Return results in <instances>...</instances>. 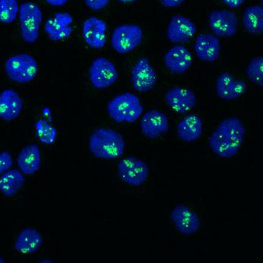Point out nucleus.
I'll use <instances>...</instances> for the list:
<instances>
[{"label":"nucleus","mask_w":263,"mask_h":263,"mask_svg":"<svg viewBox=\"0 0 263 263\" xmlns=\"http://www.w3.org/2000/svg\"><path fill=\"white\" fill-rule=\"evenodd\" d=\"M245 132V125L241 120L225 118L211 135L209 147L220 158H233L242 145Z\"/></svg>","instance_id":"nucleus-1"},{"label":"nucleus","mask_w":263,"mask_h":263,"mask_svg":"<svg viewBox=\"0 0 263 263\" xmlns=\"http://www.w3.org/2000/svg\"><path fill=\"white\" fill-rule=\"evenodd\" d=\"M89 149L96 158L115 160L122 157L126 148L124 138L118 132L108 128L95 129L89 139Z\"/></svg>","instance_id":"nucleus-2"},{"label":"nucleus","mask_w":263,"mask_h":263,"mask_svg":"<svg viewBox=\"0 0 263 263\" xmlns=\"http://www.w3.org/2000/svg\"><path fill=\"white\" fill-rule=\"evenodd\" d=\"M107 111L117 123H134L142 116L144 108L136 94L126 92L108 102Z\"/></svg>","instance_id":"nucleus-3"},{"label":"nucleus","mask_w":263,"mask_h":263,"mask_svg":"<svg viewBox=\"0 0 263 263\" xmlns=\"http://www.w3.org/2000/svg\"><path fill=\"white\" fill-rule=\"evenodd\" d=\"M38 63L28 53H20L8 58L5 63V71L11 81L26 84L35 79L38 74Z\"/></svg>","instance_id":"nucleus-4"},{"label":"nucleus","mask_w":263,"mask_h":263,"mask_svg":"<svg viewBox=\"0 0 263 263\" xmlns=\"http://www.w3.org/2000/svg\"><path fill=\"white\" fill-rule=\"evenodd\" d=\"M18 17L21 38L27 43L36 42L43 18L40 6L32 2L22 3L19 9Z\"/></svg>","instance_id":"nucleus-5"},{"label":"nucleus","mask_w":263,"mask_h":263,"mask_svg":"<svg viewBox=\"0 0 263 263\" xmlns=\"http://www.w3.org/2000/svg\"><path fill=\"white\" fill-rule=\"evenodd\" d=\"M143 39V31L139 26L124 24L118 26L112 32L111 45L117 53L126 54L136 49Z\"/></svg>","instance_id":"nucleus-6"},{"label":"nucleus","mask_w":263,"mask_h":263,"mask_svg":"<svg viewBox=\"0 0 263 263\" xmlns=\"http://www.w3.org/2000/svg\"><path fill=\"white\" fill-rule=\"evenodd\" d=\"M148 165L134 157L122 159L118 164V177L123 182L131 186H140L148 178Z\"/></svg>","instance_id":"nucleus-7"},{"label":"nucleus","mask_w":263,"mask_h":263,"mask_svg":"<svg viewBox=\"0 0 263 263\" xmlns=\"http://www.w3.org/2000/svg\"><path fill=\"white\" fill-rule=\"evenodd\" d=\"M119 74L115 65L101 57L92 61L89 69V79L95 88L107 89L118 81Z\"/></svg>","instance_id":"nucleus-8"},{"label":"nucleus","mask_w":263,"mask_h":263,"mask_svg":"<svg viewBox=\"0 0 263 263\" xmlns=\"http://www.w3.org/2000/svg\"><path fill=\"white\" fill-rule=\"evenodd\" d=\"M130 81L135 90L139 92L150 91L157 82V74L147 58L138 60L132 68Z\"/></svg>","instance_id":"nucleus-9"},{"label":"nucleus","mask_w":263,"mask_h":263,"mask_svg":"<svg viewBox=\"0 0 263 263\" xmlns=\"http://www.w3.org/2000/svg\"><path fill=\"white\" fill-rule=\"evenodd\" d=\"M209 25L216 36H234L238 30V16L227 9L214 10L209 14Z\"/></svg>","instance_id":"nucleus-10"},{"label":"nucleus","mask_w":263,"mask_h":263,"mask_svg":"<svg viewBox=\"0 0 263 263\" xmlns=\"http://www.w3.org/2000/svg\"><path fill=\"white\" fill-rule=\"evenodd\" d=\"M171 219L177 231L184 236L195 235L200 229L199 216L183 204H178L172 209Z\"/></svg>","instance_id":"nucleus-11"},{"label":"nucleus","mask_w":263,"mask_h":263,"mask_svg":"<svg viewBox=\"0 0 263 263\" xmlns=\"http://www.w3.org/2000/svg\"><path fill=\"white\" fill-rule=\"evenodd\" d=\"M140 128L146 137L152 140L158 139L170 129V120L162 111L150 110L143 115Z\"/></svg>","instance_id":"nucleus-12"},{"label":"nucleus","mask_w":263,"mask_h":263,"mask_svg":"<svg viewBox=\"0 0 263 263\" xmlns=\"http://www.w3.org/2000/svg\"><path fill=\"white\" fill-rule=\"evenodd\" d=\"M196 33L194 23L183 15L173 16L167 27V38L174 44L187 43Z\"/></svg>","instance_id":"nucleus-13"},{"label":"nucleus","mask_w":263,"mask_h":263,"mask_svg":"<svg viewBox=\"0 0 263 263\" xmlns=\"http://www.w3.org/2000/svg\"><path fill=\"white\" fill-rule=\"evenodd\" d=\"M106 23L95 16L86 19L83 23V38L90 48L94 49L103 48L106 43Z\"/></svg>","instance_id":"nucleus-14"},{"label":"nucleus","mask_w":263,"mask_h":263,"mask_svg":"<svg viewBox=\"0 0 263 263\" xmlns=\"http://www.w3.org/2000/svg\"><path fill=\"white\" fill-rule=\"evenodd\" d=\"M196 57L201 61L212 63L217 61L221 51V42L214 34L204 32L199 34L194 44Z\"/></svg>","instance_id":"nucleus-15"},{"label":"nucleus","mask_w":263,"mask_h":263,"mask_svg":"<svg viewBox=\"0 0 263 263\" xmlns=\"http://www.w3.org/2000/svg\"><path fill=\"white\" fill-rule=\"evenodd\" d=\"M164 63L171 72L184 74L192 66V53L183 45H175L165 53Z\"/></svg>","instance_id":"nucleus-16"},{"label":"nucleus","mask_w":263,"mask_h":263,"mask_svg":"<svg viewBox=\"0 0 263 263\" xmlns=\"http://www.w3.org/2000/svg\"><path fill=\"white\" fill-rule=\"evenodd\" d=\"M165 101L173 111L181 115L194 108L196 98L194 92L190 89L174 87L165 93Z\"/></svg>","instance_id":"nucleus-17"},{"label":"nucleus","mask_w":263,"mask_h":263,"mask_svg":"<svg viewBox=\"0 0 263 263\" xmlns=\"http://www.w3.org/2000/svg\"><path fill=\"white\" fill-rule=\"evenodd\" d=\"M248 90V85L243 81L235 79L230 73H223L216 82L217 96L226 101L236 100Z\"/></svg>","instance_id":"nucleus-18"},{"label":"nucleus","mask_w":263,"mask_h":263,"mask_svg":"<svg viewBox=\"0 0 263 263\" xmlns=\"http://www.w3.org/2000/svg\"><path fill=\"white\" fill-rule=\"evenodd\" d=\"M73 18L70 14L58 12L45 23V32L52 41H62L70 36L73 31Z\"/></svg>","instance_id":"nucleus-19"},{"label":"nucleus","mask_w":263,"mask_h":263,"mask_svg":"<svg viewBox=\"0 0 263 263\" xmlns=\"http://www.w3.org/2000/svg\"><path fill=\"white\" fill-rule=\"evenodd\" d=\"M24 102L18 92L11 89L0 93V118L5 121L17 119L22 112Z\"/></svg>","instance_id":"nucleus-20"},{"label":"nucleus","mask_w":263,"mask_h":263,"mask_svg":"<svg viewBox=\"0 0 263 263\" xmlns=\"http://www.w3.org/2000/svg\"><path fill=\"white\" fill-rule=\"evenodd\" d=\"M202 120L196 114L186 115L177 125L178 139L186 143L197 141L202 136Z\"/></svg>","instance_id":"nucleus-21"},{"label":"nucleus","mask_w":263,"mask_h":263,"mask_svg":"<svg viewBox=\"0 0 263 263\" xmlns=\"http://www.w3.org/2000/svg\"><path fill=\"white\" fill-rule=\"evenodd\" d=\"M17 165L24 175H32L40 170L42 165V155L40 147L31 144L24 147L19 153Z\"/></svg>","instance_id":"nucleus-22"},{"label":"nucleus","mask_w":263,"mask_h":263,"mask_svg":"<svg viewBox=\"0 0 263 263\" xmlns=\"http://www.w3.org/2000/svg\"><path fill=\"white\" fill-rule=\"evenodd\" d=\"M43 243L42 234L33 228L24 229L14 241V249L22 254H32L40 249Z\"/></svg>","instance_id":"nucleus-23"},{"label":"nucleus","mask_w":263,"mask_h":263,"mask_svg":"<svg viewBox=\"0 0 263 263\" xmlns=\"http://www.w3.org/2000/svg\"><path fill=\"white\" fill-rule=\"evenodd\" d=\"M24 183L25 178L21 170H9L0 176V192L11 197L22 189Z\"/></svg>","instance_id":"nucleus-24"},{"label":"nucleus","mask_w":263,"mask_h":263,"mask_svg":"<svg viewBox=\"0 0 263 263\" xmlns=\"http://www.w3.org/2000/svg\"><path fill=\"white\" fill-rule=\"evenodd\" d=\"M243 25L245 30L253 35L262 33L263 31V8L259 5L250 6L243 14Z\"/></svg>","instance_id":"nucleus-25"},{"label":"nucleus","mask_w":263,"mask_h":263,"mask_svg":"<svg viewBox=\"0 0 263 263\" xmlns=\"http://www.w3.org/2000/svg\"><path fill=\"white\" fill-rule=\"evenodd\" d=\"M35 129L37 138L40 142L45 144H52L56 141L58 130L45 120H39L35 123Z\"/></svg>","instance_id":"nucleus-26"},{"label":"nucleus","mask_w":263,"mask_h":263,"mask_svg":"<svg viewBox=\"0 0 263 263\" xmlns=\"http://www.w3.org/2000/svg\"><path fill=\"white\" fill-rule=\"evenodd\" d=\"M19 9L17 0H0V22L9 24L15 21Z\"/></svg>","instance_id":"nucleus-27"},{"label":"nucleus","mask_w":263,"mask_h":263,"mask_svg":"<svg viewBox=\"0 0 263 263\" xmlns=\"http://www.w3.org/2000/svg\"><path fill=\"white\" fill-rule=\"evenodd\" d=\"M248 79L253 84L262 87L263 85V58L256 57L248 63L246 69Z\"/></svg>","instance_id":"nucleus-28"},{"label":"nucleus","mask_w":263,"mask_h":263,"mask_svg":"<svg viewBox=\"0 0 263 263\" xmlns=\"http://www.w3.org/2000/svg\"><path fill=\"white\" fill-rule=\"evenodd\" d=\"M13 159L9 152H0V175L11 170Z\"/></svg>","instance_id":"nucleus-29"},{"label":"nucleus","mask_w":263,"mask_h":263,"mask_svg":"<svg viewBox=\"0 0 263 263\" xmlns=\"http://www.w3.org/2000/svg\"><path fill=\"white\" fill-rule=\"evenodd\" d=\"M85 4L92 11H100L106 7L110 0H84Z\"/></svg>","instance_id":"nucleus-30"},{"label":"nucleus","mask_w":263,"mask_h":263,"mask_svg":"<svg viewBox=\"0 0 263 263\" xmlns=\"http://www.w3.org/2000/svg\"><path fill=\"white\" fill-rule=\"evenodd\" d=\"M162 6L168 9H175L184 3L185 0H160Z\"/></svg>","instance_id":"nucleus-31"},{"label":"nucleus","mask_w":263,"mask_h":263,"mask_svg":"<svg viewBox=\"0 0 263 263\" xmlns=\"http://www.w3.org/2000/svg\"><path fill=\"white\" fill-rule=\"evenodd\" d=\"M222 1L231 9H238L245 3V0H222Z\"/></svg>","instance_id":"nucleus-32"},{"label":"nucleus","mask_w":263,"mask_h":263,"mask_svg":"<svg viewBox=\"0 0 263 263\" xmlns=\"http://www.w3.org/2000/svg\"><path fill=\"white\" fill-rule=\"evenodd\" d=\"M48 4L55 7H61V6H65L69 0H45Z\"/></svg>","instance_id":"nucleus-33"},{"label":"nucleus","mask_w":263,"mask_h":263,"mask_svg":"<svg viewBox=\"0 0 263 263\" xmlns=\"http://www.w3.org/2000/svg\"><path fill=\"white\" fill-rule=\"evenodd\" d=\"M118 1L123 3H134V2H136L137 0H118Z\"/></svg>","instance_id":"nucleus-34"},{"label":"nucleus","mask_w":263,"mask_h":263,"mask_svg":"<svg viewBox=\"0 0 263 263\" xmlns=\"http://www.w3.org/2000/svg\"><path fill=\"white\" fill-rule=\"evenodd\" d=\"M6 262V260H5L4 258L2 257V256H0V263H5Z\"/></svg>","instance_id":"nucleus-35"},{"label":"nucleus","mask_w":263,"mask_h":263,"mask_svg":"<svg viewBox=\"0 0 263 263\" xmlns=\"http://www.w3.org/2000/svg\"><path fill=\"white\" fill-rule=\"evenodd\" d=\"M40 262H52L51 260H41Z\"/></svg>","instance_id":"nucleus-36"}]
</instances>
